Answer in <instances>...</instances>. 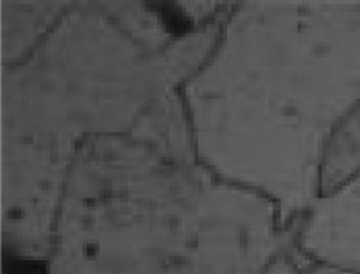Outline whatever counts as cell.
<instances>
[{
	"mask_svg": "<svg viewBox=\"0 0 360 274\" xmlns=\"http://www.w3.org/2000/svg\"><path fill=\"white\" fill-rule=\"evenodd\" d=\"M250 19L255 172L284 215L319 186L327 140L360 104V2L259 5Z\"/></svg>",
	"mask_w": 360,
	"mask_h": 274,
	"instance_id": "cell-1",
	"label": "cell"
},
{
	"mask_svg": "<svg viewBox=\"0 0 360 274\" xmlns=\"http://www.w3.org/2000/svg\"><path fill=\"white\" fill-rule=\"evenodd\" d=\"M304 244L344 273L360 274V172L313 206Z\"/></svg>",
	"mask_w": 360,
	"mask_h": 274,
	"instance_id": "cell-2",
	"label": "cell"
},
{
	"mask_svg": "<svg viewBox=\"0 0 360 274\" xmlns=\"http://www.w3.org/2000/svg\"><path fill=\"white\" fill-rule=\"evenodd\" d=\"M357 172H360V104L347 114L327 140L319 170V189L326 196Z\"/></svg>",
	"mask_w": 360,
	"mask_h": 274,
	"instance_id": "cell-3",
	"label": "cell"
}]
</instances>
